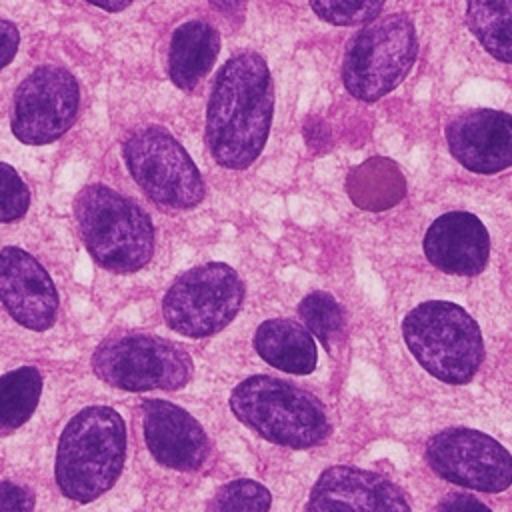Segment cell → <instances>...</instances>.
I'll list each match as a JSON object with an SVG mask.
<instances>
[{
    "mask_svg": "<svg viewBox=\"0 0 512 512\" xmlns=\"http://www.w3.org/2000/svg\"><path fill=\"white\" fill-rule=\"evenodd\" d=\"M274 116V84L258 52H238L216 72L206 106V144L216 164L248 168L264 150Z\"/></svg>",
    "mask_w": 512,
    "mask_h": 512,
    "instance_id": "6da1fadb",
    "label": "cell"
},
{
    "mask_svg": "<svg viewBox=\"0 0 512 512\" xmlns=\"http://www.w3.org/2000/svg\"><path fill=\"white\" fill-rule=\"evenodd\" d=\"M126 458V426L110 406H88L62 430L54 478L60 492L80 504L114 486Z\"/></svg>",
    "mask_w": 512,
    "mask_h": 512,
    "instance_id": "7a4b0ae2",
    "label": "cell"
},
{
    "mask_svg": "<svg viewBox=\"0 0 512 512\" xmlns=\"http://www.w3.org/2000/svg\"><path fill=\"white\" fill-rule=\"evenodd\" d=\"M84 248L98 266L116 274L144 268L154 254V224L128 196L106 184L84 186L74 200Z\"/></svg>",
    "mask_w": 512,
    "mask_h": 512,
    "instance_id": "3957f363",
    "label": "cell"
},
{
    "mask_svg": "<svg viewBox=\"0 0 512 512\" xmlns=\"http://www.w3.org/2000/svg\"><path fill=\"white\" fill-rule=\"evenodd\" d=\"M402 336L418 364L446 384H466L484 360L482 332L458 304L428 300L402 320Z\"/></svg>",
    "mask_w": 512,
    "mask_h": 512,
    "instance_id": "277c9868",
    "label": "cell"
},
{
    "mask_svg": "<svg viewBox=\"0 0 512 512\" xmlns=\"http://www.w3.org/2000/svg\"><path fill=\"white\" fill-rule=\"evenodd\" d=\"M234 416L262 438L288 446L310 448L330 432V422L322 402L272 376H250L230 394Z\"/></svg>",
    "mask_w": 512,
    "mask_h": 512,
    "instance_id": "5b68a950",
    "label": "cell"
},
{
    "mask_svg": "<svg viewBox=\"0 0 512 512\" xmlns=\"http://www.w3.org/2000/svg\"><path fill=\"white\" fill-rule=\"evenodd\" d=\"M416 56L412 20L400 12L378 18L358 30L344 52V88L362 102H376L408 76Z\"/></svg>",
    "mask_w": 512,
    "mask_h": 512,
    "instance_id": "8992f818",
    "label": "cell"
},
{
    "mask_svg": "<svg viewBox=\"0 0 512 512\" xmlns=\"http://www.w3.org/2000/svg\"><path fill=\"white\" fill-rule=\"evenodd\" d=\"M94 374L122 390H178L192 376L190 356L174 342L152 334H114L92 354Z\"/></svg>",
    "mask_w": 512,
    "mask_h": 512,
    "instance_id": "52a82bcc",
    "label": "cell"
},
{
    "mask_svg": "<svg viewBox=\"0 0 512 512\" xmlns=\"http://www.w3.org/2000/svg\"><path fill=\"white\" fill-rule=\"evenodd\" d=\"M122 156L140 190L160 206L188 210L204 200V178L184 146L160 126L132 132Z\"/></svg>",
    "mask_w": 512,
    "mask_h": 512,
    "instance_id": "ba28073f",
    "label": "cell"
},
{
    "mask_svg": "<svg viewBox=\"0 0 512 512\" xmlns=\"http://www.w3.org/2000/svg\"><path fill=\"white\" fill-rule=\"evenodd\" d=\"M244 300V282L224 262H206L182 272L166 290L162 314L170 330L204 338L226 328Z\"/></svg>",
    "mask_w": 512,
    "mask_h": 512,
    "instance_id": "9c48e42d",
    "label": "cell"
},
{
    "mask_svg": "<svg viewBox=\"0 0 512 512\" xmlns=\"http://www.w3.org/2000/svg\"><path fill=\"white\" fill-rule=\"evenodd\" d=\"M80 88L72 72L60 66H40L30 72L14 94L12 134L30 146L58 140L74 122Z\"/></svg>",
    "mask_w": 512,
    "mask_h": 512,
    "instance_id": "30bf717a",
    "label": "cell"
},
{
    "mask_svg": "<svg viewBox=\"0 0 512 512\" xmlns=\"http://www.w3.org/2000/svg\"><path fill=\"white\" fill-rule=\"evenodd\" d=\"M424 456L444 480L480 492L512 484V456L492 436L472 428H448L428 438Z\"/></svg>",
    "mask_w": 512,
    "mask_h": 512,
    "instance_id": "8fae6325",
    "label": "cell"
},
{
    "mask_svg": "<svg viewBox=\"0 0 512 512\" xmlns=\"http://www.w3.org/2000/svg\"><path fill=\"white\" fill-rule=\"evenodd\" d=\"M0 302L24 328L42 332L56 322V286L46 268L18 246L0 250Z\"/></svg>",
    "mask_w": 512,
    "mask_h": 512,
    "instance_id": "7c38bea8",
    "label": "cell"
},
{
    "mask_svg": "<svg viewBox=\"0 0 512 512\" xmlns=\"http://www.w3.org/2000/svg\"><path fill=\"white\" fill-rule=\"evenodd\" d=\"M304 512H412L400 488L386 476L356 468H326L310 490Z\"/></svg>",
    "mask_w": 512,
    "mask_h": 512,
    "instance_id": "4fadbf2b",
    "label": "cell"
},
{
    "mask_svg": "<svg viewBox=\"0 0 512 512\" xmlns=\"http://www.w3.org/2000/svg\"><path fill=\"white\" fill-rule=\"evenodd\" d=\"M446 144L454 160L470 172L496 174L512 166V114L474 108L446 124Z\"/></svg>",
    "mask_w": 512,
    "mask_h": 512,
    "instance_id": "5bb4252c",
    "label": "cell"
},
{
    "mask_svg": "<svg viewBox=\"0 0 512 512\" xmlns=\"http://www.w3.org/2000/svg\"><path fill=\"white\" fill-rule=\"evenodd\" d=\"M140 410L144 440L156 462L180 472H194L204 464L210 446L194 416L162 398L144 400Z\"/></svg>",
    "mask_w": 512,
    "mask_h": 512,
    "instance_id": "9a60e30c",
    "label": "cell"
},
{
    "mask_svg": "<svg viewBox=\"0 0 512 512\" xmlns=\"http://www.w3.org/2000/svg\"><path fill=\"white\" fill-rule=\"evenodd\" d=\"M422 246L426 260L434 268L456 276L480 274L490 256V236L486 226L478 216L464 210H452L438 216L428 226Z\"/></svg>",
    "mask_w": 512,
    "mask_h": 512,
    "instance_id": "2e32d148",
    "label": "cell"
},
{
    "mask_svg": "<svg viewBox=\"0 0 512 512\" xmlns=\"http://www.w3.org/2000/svg\"><path fill=\"white\" fill-rule=\"evenodd\" d=\"M220 52V34L206 20L182 22L170 38L168 76L180 90H192L212 70Z\"/></svg>",
    "mask_w": 512,
    "mask_h": 512,
    "instance_id": "e0dca14e",
    "label": "cell"
},
{
    "mask_svg": "<svg viewBox=\"0 0 512 512\" xmlns=\"http://www.w3.org/2000/svg\"><path fill=\"white\" fill-rule=\"evenodd\" d=\"M254 348L264 362L290 374H310L318 362L312 334L288 318L262 322L254 334Z\"/></svg>",
    "mask_w": 512,
    "mask_h": 512,
    "instance_id": "ac0fdd59",
    "label": "cell"
},
{
    "mask_svg": "<svg viewBox=\"0 0 512 512\" xmlns=\"http://www.w3.org/2000/svg\"><path fill=\"white\" fill-rule=\"evenodd\" d=\"M346 192L358 208L382 212L406 196V178L394 160L372 156L348 172Z\"/></svg>",
    "mask_w": 512,
    "mask_h": 512,
    "instance_id": "d6986e66",
    "label": "cell"
},
{
    "mask_svg": "<svg viewBox=\"0 0 512 512\" xmlns=\"http://www.w3.org/2000/svg\"><path fill=\"white\" fill-rule=\"evenodd\" d=\"M466 22L490 56L512 64V0H466Z\"/></svg>",
    "mask_w": 512,
    "mask_h": 512,
    "instance_id": "ffe728a7",
    "label": "cell"
},
{
    "mask_svg": "<svg viewBox=\"0 0 512 512\" xmlns=\"http://www.w3.org/2000/svg\"><path fill=\"white\" fill-rule=\"evenodd\" d=\"M42 394V374L34 366H20L0 378V436L18 430L36 410Z\"/></svg>",
    "mask_w": 512,
    "mask_h": 512,
    "instance_id": "44dd1931",
    "label": "cell"
},
{
    "mask_svg": "<svg viewBox=\"0 0 512 512\" xmlns=\"http://www.w3.org/2000/svg\"><path fill=\"white\" fill-rule=\"evenodd\" d=\"M298 314L306 330L314 334L330 354H334L338 346L344 342V312L332 294L322 290L310 292L308 296L302 298Z\"/></svg>",
    "mask_w": 512,
    "mask_h": 512,
    "instance_id": "7402d4cb",
    "label": "cell"
},
{
    "mask_svg": "<svg viewBox=\"0 0 512 512\" xmlns=\"http://www.w3.org/2000/svg\"><path fill=\"white\" fill-rule=\"evenodd\" d=\"M272 496L268 488L250 478H238L216 490L206 512H268Z\"/></svg>",
    "mask_w": 512,
    "mask_h": 512,
    "instance_id": "603a6c76",
    "label": "cell"
},
{
    "mask_svg": "<svg viewBox=\"0 0 512 512\" xmlns=\"http://www.w3.org/2000/svg\"><path fill=\"white\" fill-rule=\"evenodd\" d=\"M314 14L334 26H354L374 22L386 0H308Z\"/></svg>",
    "mask_w": 512,
    "mask_h": 512,
    "instance_id": "cb8c5ba5",
    "label": "cell"
},
{
    "mask_svg": "<svg viewBox=\"0 0 512 512\" xmlns=\"http://www.w3.org/2000/svg\"><path fill=\"white\" fill-rule=\"evenodd\" d=\"M30 206V190L20 174L6 162H0V222L20 220Z\"/></svg>",
    "mask_w": 512,
    "mask_h": 512,
    "instance_id": "d4e9b609",
    "label": "cell"
},
{
    "mask_svg": "<svg viewBox=\"0 0 512 512\" xmlns=\"http://www.w3.org/2000/svg\"><path fill=\"white\" fill-rule=\"evenodd\" d=\"M34 492L20 482H0V512H34Z\"/></svg>",
    "mask_w": 512,
    "mask_h": 512,
    "instance_id": "484cf974",
    "label": "cell"
},
{
    "mask_svg": "<svg viewBox=\"0 0 512 512\" xmlns=\"http://www.w3.org/2000/svg\"><path fill=\"white\" fill-rule=\"evenodd\" d=\"M20 44V32L14 22L0 18V70L12 62Z\"/></svg>",
    "mask_w": 512,
    "mask_h": 512,
    "instance_id": "4316f807",
    "label": "cell"
},
{
    "mask_svg": "<svg viewBox=\"0 0 512 512\" xmlns=\"http://www.w3.org/2000/svg\"><path fill=\"white\" fill-rule=\"evenodd\" d=\"M440 512H492V510L474 496L450 494L448 498L442 500Z\"/></svg>",
    "mask_w": 512,
    "mask_h": 512,
    "instance_id": "83f0119b",
    "label": "cell"
},
{
    "mask_svg": "<svg viewBox=\"0 0 512 512\" xmlns=\"http://www.w3.org/2000/svg\"><path fill=\"white\" fill-rule=\"evenodd\" d=\"M210 6L228 20H240L246 12L248 0H208Z\"/></svg>",
    "mask_w": 512,
    "mask_h": 512,
    "instance_id": "f1b7e54d",
    "label": "cell"
},
{
    "mask_svg": "<svg viewBox=\"0 0 512 512\" xmlns=\"http://www.w3.org/2000/svg\"><path fill=\"white\" fill-rule=\"evenodd\" d=\"M88 4H94L106 12H120L124 8H128L134 0H86Z\"/></svg>",
    "mask_w": 512,
    "mask_h": 512,
    "instance_id": "f546056e",
    "label": "cell"
}]
</instances>
